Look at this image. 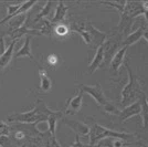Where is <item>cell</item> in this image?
<instances>
[{
    "label": "cell",
    "instance_id": "d6986e66",
    "mask_svg": "<svg viewBox=\"0 0 148 147\" xmlns=\"http://www.w3.org/2000/svg\"><path fill=\"white\" fill-rule=\"evenodd\" d=\"M39 75H40V80H41L40 81V90L44 93L49 92L52 87V82H51L50 76L44 70H40Z\"/></svg>",
    "mask_w": 148,
    "mask_h": 147
},
{
    "label": "cell",
    "instance_id": "30bf717a",
    "mask_svg": "<svg viewBox=\"0 0 148 147\" xmlns=\"http://www.w3.org/2000/svg\"><path fill=\"white\" fill-rule=\"evenodd\" d=\"M104 55H105V43L96 50V53H95L92 62H91V64L88 65V69H87L88 74H93L99 67H101L102 63L104 61Z\"/></svg>",
    "mask_w": 148,
    "mask_h": 147
},
{
    "label": "cell",
    "instance_id": "4fadbf2b",
    "mask_svg": "<svg viewBox=\"0 0 148 147\" xmlns=\"http://www.w3.org/2000/svg\"><path fill=\"white\" fill-rule=\"evenodd\" d=\"M68 7L65 6V3L63 1H59L58 5H56V13L52 18V23H61L64 21L65 19V16H66V12H68Z\"/></svg>",
    "mask_w": 148,
    "mask_h": 147
},
{
    "label": "cell",
    "instance_id": "f546056e",
    "mask_svg": "<svg viewBox=\"0 0 148 147\" xmlns=\"http://www.w3.org/2000/svg\"><path fill=\"white\" fill-rule=\"evenodd\" d=\"M143 38H144V39L148 42V27L147 28H145V30H144V34H143Z\"/></svg>",
    "mask_w": 148,
    "mask_h": 147
},
{
    "label": "cell",
    "instance_id": "3957f363",
    "mask_svg": "<svg viewBox=\"0 0 148 147\" xmlns=\"http://www.w3.org/2000/svg\"><path fill=\"white\" fill-rule=\"evenodd\" d=\"M51 113V111L45 107L44 111L39 110V107L36 106L31 111L25 112V113H14L8 116V121L12 123H27V124H34V123L47 121L48 116Z\"/></svg>",
    "mask_w": 148,
    "mask_h": 147
},
{
    "label": "cell",
    "instance_id": "7c38bea8",
    "mask_svg": "<svg viewBox=\"0 0 148 147\" xmlns=\"http://www.w3.org/2000/svg\"><path fill=\"white\" fill-rule=\"evenodd\" d=\"M126 51H127V47H123L122 49H119L115 53V55L113 56V59H112L111 61V69L115 72V73H117L118 70H119V67L121 65L123 64L124 62V58H125V54H126Z\"/></svg>",
    "mask_w": 148,
    "mask_h": 147
},
{
    "label": "cell",
    "instance_id": "7402d4cb",
    "mask_svg": "<svg viewBox=\"0 0 148 147\" xmlns=\"http://www.w3.org/2000/svg\"><path fill=\"white\" fill-rule=\"evenodd\" d=\"M54 5H56V3L52 2V1L47 2V3H45V6L42 8V10L40 11V13H38L37 18H36V20H34V22H38L40 19L43 18V17H48V14H49L50 11H51V8H52V6H54Z\"/></svg>",
    "mask_w": 148,
    "mask_h": 147
},
{
    "label": "cell",
    "instance_id": "8fae6325",
    "mask_svg": "<svg viewBox=\"0 0 148 147\" xmlns=\"http://www.w3.org/2000/svg\"><path fill=\"white\" fill-rule=\"evenodd\" d=\"M65 123H66L69 127L73 129L75 135H77V136H85V135L90 134V128L91 127H88L84 123L77 122V121H69V120H66Z\"/></svg>",
    "mask_w": 148,
    "mask_h": 147
},
{
    "label": "cell",
    "instance_id": "5b68a950",
    "mask_svg": "<svg viewBox=\"0 0 148 147\" xmlns=\"http://www.w3.org/2000/svg\"><path fill=\"white\" fill-rule=\"evenodd\" d=\"M79 90H80L81 92H85L88 95H91L95 100V102L99 105H101V106H103V107L110 103L107 101L106 96H105L101 85H99V84H95V85H86V84L80 85L79 86Z\"/></svg>",
    "mask_w": 148,
    "mask_h": 147
},
{
    "label": "cell",
    "instance_id": "8992f818",
    "mask_svg": "<svg viewBox=\"0 0 148 147\" xmlns=\"http://www.w3.org/2000/svg\"><path fill=\"white\" fill-rule=\"evenodd\" d=\"M146 10L144 8L143 2L139 1H127L126 2V6L124 9V12L122 13V22L126 19H134L137 18L142 14H145ZM121 22V23H122Z\"/></svg>",
    "mask_w": 148,
    "mask_h": 147
},
{
    "label": "cell",
    "instance_id": "5bb4252c",
    "mask_svg": "<svg viewBox=\"0 0 148 147\" xmlns=\"http://www.w3.org/2000/svg\"><path fill=\"white\" fill-rule=\"evenodd\" d=\"M144 30H145V27H144V25H140L137 30H135L134 32H132L130 36L125 39V41L123 42V47H127V48H128L130 45L135 44L136 42H138L143 38Z\"/></svg>",
    "mask_w": 148,
    "mask_h": 147
},
{
    "label": "cell",
    "instance_id": "4dcf8cb0",
    "mask_svg": "<svg viewBox=\"0 0 148 147\" xmlns=\"http://www.w3.org/2000/svg\"><path fill=\"white\" fill-rule=\"evenodd\" d=\"M144 16H145V19H146V21H147V22H148V11H146V12H145V14H144Z\"/></svg>",
    "mask_w": 148,
    "mask_h": 147
},
{
    "label": "cell",
    "instance_id": "ac0fdd59",
    "mask_svg": "<svg viewBox=\"0 0 148 147\" xmlns=\"http://www.w3.org/2000/svg\"><path fill=\"white\" fill-rule=\"evenodd\" d=\"M60 114H61V113H59V112L56 113V112H52V111H51V113H50L49 116H48V120H47L48 126H49V132H50V134H51V137H52V139H54V141H56V124H58V120H59Z\"/></svg>",
    "mask_w": 148,
    "mask_h": 147
},
{
    "label": "cell",
    "instance_id": "f1b7e54d",
    "mask_svg": "<svg viewBox=\"0 0 148 147\" xmlns=\"http://www.w3.org/2000/svg\"><path fill=\"white\" fill-rule=\"evenodd\" d=\"M25 137V134H23V132H17V133H14V138L17 139V141H20V139H22Z\"/></svg>",
    "mask_w": 148,
    "mask_h": 147
},
{
    "label": "cell",
    "instance_id": "4316f807",
    "mask_svg": "<svg viewBox=\"0 0 148 147\" xmlns=\"http://www.w3.org/2000/svg\"><path fill=\"white\" fill-rule=\"evenodd\" d=\"M7 51L6 44H5V39L2 36H0V58L5 54V52Z\"/></svg>",
    "mask_w": 148,
    "mask_h": 147
},
{
    "label": "cell",
    "instance_id": "9a60e30c",
    "mask_svg": "<svg viewBox=\"0 0 148 147\" xmlns=\"http://www.w3.org/2000/svg\"><path fill=\"white\" fill-rule=\"evenodd\" d=\"M27 19H28V14H27V13H21V14H19V16H16V17H13V18L10 19V20L8 21V25H9V29H10L9 32L22 28V27L25 25Z\"/></svg>",
    "mask_w": 148,
    "mask_h": 147
},
{
    "label": "cell",
    "instance_id": "e0dca14e",
    "mask_svg": "<svg viewBox=\"0 0 148 147\" xmlns=\"http://www.w3.org/2000/svg\"><path fill=\"white\" fill-rule=\"evenodd\" d=\"M18 40H13L12 43L7 48V51L5 52V54L0 58V71L3 70L5 67H7V65L11 62L13 56V49H14V44L17 43Z\"/></svg>",
    "mask_w": 148,
    "mask_h": 147
},
{
    "label": "cell",
    "instance_id": "484cf974",
    "mask_svg": "<svg viewBox=\"0 0 148 147\" xmlns=\"http://www.w3.org/2000/svg\"><path fill=\"white\" fill-rule=\"evenodd\" d=\"M94 147H114V145H113V142L110 143V142L105 141V139H102V141H99Z\"/></svg>",
    "mask_w": 148,
    "mask_h": 147
},
{
    "label": "cell",
    "instance_id": "ffe728a7",
    "mask_svg": "<svg viewBox=\"0 0 148 147\" xmlns=\"http://www.w3.org/2000/svg\"><path fill=\"white\" fill-rule=\"evenodd\" d=\"M139 102H140V106H142V118H143V124H144V127L148 129V103L146 101V95L145 93L140 94V98H139Z\"/></svg>",
    "mask_w": 148,
    "mask_h": 147
},
{
    "label": "cell",
    "instance_id": "52a82bcc",
    "mask_svg": "<svg viewBox=\"0 0 148 147\" xmlns=\"http://www.w3.org/2000/svg\"><path fill=\"white\" fill-rule=\"evenodd\" d=\"M87 31L90 33V38H91V44L90 47H92L93 49H99L101 45H103L106 41V33L101 32L99 30H97L94 25H86Z\"/></svg>",
    "mask_w": 148,
    "mask_h": 147
},
{
    "label": "cell",
    "instance_id": "2e32d148",
    "mask_svg": "<svg viewBox=\"0 0 148 147\" xmlns=\"http://www.w3.org/2000/svg\"><path fill=\"white\" fill-rule=\"evenodd\" d=\"M30 42H31V36H27V37H25V43H23V45H22V48H20V49L16 52L14 58L27 56V58H30L32 61H34V58H33L32 51H31Z\"/></svg>",
    "mask_w": 148,
    "mask_h": 147
},
{
    "label": "cell",
    "instance_id": "6da1fadb",
    "mask_svg": "<svg viewBox=\"0 0 148 147\" xmlns=\"http://www.w3.org/2000/svg\"><path fill=\"white\" fill-rule=\"evenodd\" d=\"M90 147H94L99 141L105 139V138H116V139H123L126 141L128 138H133L134 135L124 133V132H116L107 127H104L99 124H94L92 127L90 128Z\"/></svg>",
    "mask_w": 148,
    "mask_h": 147
},
{
    "label": "cell",
    "instance_id": "9c48e42d",
    "mask_svg": "<svg viewBox=\"0 0 148 147\" xmlns=\"http://www.w3.org/2000/svg\"><path fill=\"white\" fill-rule=\"evenodd\" d=\"M82 103H83V92L79 91V93L71 98L69 100L68 105H66V109H65V114L70 115V114H75L81 110L82 107Z\"/></svg>",
    "mask_w": 148,
    "mask_h": 147
},
{
    "label": "cell",
    "instance_id": "d6a6232c",
    "mask_svg": "<svg viewBox=\"0 0 148 147\" xmlns=\"http://www.w3.org/2000/svg\"><path fill=\"white\" fill-rule=\"evenodd\" d=\"M0 147H2V146H1V145H0Z\"/></svg>",
    "mask_w": 148,
    "mask_h": 147
},
{
    "label": "cell",
    "instance_id": "83f0119b",
    "mask_svg": "<svg viewBox=\"0 0 148 147\" xmlns=\"http://www.w3.org/2000/svg\"><path fill=\"white\" fill-rule=\"evenodd\" d=\"M71 147H90V145H85L80 141V136L75 135V143Z\"/></svg>",
    "mask_w": 148,
    "mask_h": 147
},
{
    "label": "cell",
    "instance_id": "603a6c76",
    "mask_svg": "<svg viewBox=\"0 0 148 147\" xmlns=\"http://www.w3.org/2000/svg\"><path fill=\"white\" fill-rule=\"evenodd\" d=\"M126 2L127 1H116V2H110V1H103V2H101V3H104V5H107V6H111V7H114V8H116L118 11L121 12V14L124 12V9H125V6H126Z\"/></svg>",
    "mask_w": 148,
    "mask_h": 147
},
{
    "label": "cell",
    "instance_id": "44dd1931",
    "mask_svg": "<svg viewBox=\"0 0 148 147\" xmlns=\"http://www.w3.org/2000/svg\"><path fill=\"white\" fill-rule=\"evenodd\" d=\"M69 30H70V27L65 23H56V25H53V32L56 33V36L59 37H65L69 34Z\"/></svg>",
    "mask_w": 148,
    "mask_h": 147
},
{
    "label": "cell",
    "instance_id": "d4e9b609",
    "mask_svg": "<svg viewBox=\"0 0 148 147\" xmlns=\"http://www.w3.org/2000/svg\"><path fill=\"white\" fill-rule=\"evenodd\" d=\"M47 61H48V63H49L50 65H56L58 61H59V58L56 54H50L48 56V59H47Z\"/></svg>",
    "mask_w": 148,
    "mask_h": 147
},
{
    "label": "cell",
    "instance_id": "7a4b0ae2",
    "mask_svg": "<svg viewBox=\"0 0 148 147\" xmlns=\"http://www.w3.org/2000/svg\"><path fill=\"white\" fill-rule=\"evenodd\" d=\"M126 67L128 71V83L124 86L122 94H121V105L124 107L138 101L140 98V94L143 93L137 78L133 74L130 67L127 64H126Z\"/></svg>",
    "mask_w": 148,
    "mask_h": 147
},
{
    "label": "cell",
    "instance_id": "1f68e13d",
    "mask_svg": "<svg viewBox=\"0 0 148 147\" xmlns=\"http://www.w3.org/2000/svg\"><path fill=\"white\" fill-rule=\"evenodd\" d=\"M146 101H147V103H148V98H147V96H146Z\"/></svg>",
    "mask_w": 148,
    "mask_h": 147
},
{
    "label": "cell",
    "instance_id": "277c9868",
    "mask_svg": "<svg viewBox=\"0 0 148 147\" xmlns=\"http://www.w3.org/2000/svg\"><path fill=\"white\" fill-rule=\"evenodd\" d=\"M37 5V1H28V2H22V3H11L7 8V17L0 20V25H3L8 22L9 20L16 16H19L21 13H27L32 7Z\"/></svg>",
    "mask_w": 148,
    "mask_h": 147
},
{
    "label": "cell",
    "instance_id": "ba28073f",
    "mask_svg": "<svg viewBox=\"0 0 148 147\" xmlns=\"http://www.w3.org/2000/svg\"><path fill=\"white\" fill-rule=\"evenodd\" d=\"M140 112H142V106H140V102L138 100L135 103L128 105V106L124 107L122 111H119L118 116L122 118V121H126L136 115H140Z\"/></svg>",
    "mask_w": 148,
    "mask_h": 147
},
{
    "label": "cell",
    "instance_id": "cb8c5ba5",
    "mask_svg": "<svg viewBox=\"0 0 148 147\" xmlns=\"http://www.w3.org/2000/svg\"><path fill=\"white\" fill-rule=\"evenodd\" d=\"M104 109H105V111H106L107 113H110V114H118V113H119V111H118L113 104H111V103H108L107 105H105Z\"/></svg>",
    "mask_w": 148,
    "mask_h": 147
}]
</instances>
